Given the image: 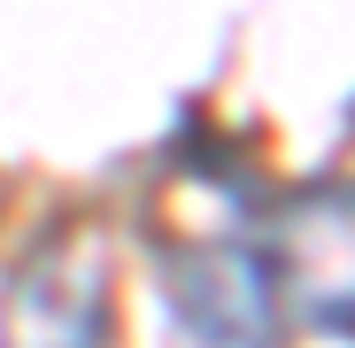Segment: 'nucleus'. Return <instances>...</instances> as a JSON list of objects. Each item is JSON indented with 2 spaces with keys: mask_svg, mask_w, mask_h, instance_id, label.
<instances>
[{
  "mask_svg": "<svg viewBox=\"0 0 355 348\" xmlns=\"http://www.w3.org/2000/svg\"><path fill=\"white\" fill-rule=\"evenodd\" d=\"M162 295H170V348H278V256L255 240H186L162 256Z\"/></svg>",
  "mask_w": 355,
  "mask_h": 348,
  "instance_id": "f257e3e1",
  "label": "nucleus"
},
{
  "mask_svg": "<svg viewBox=\"0 0 355 348\" xmlns=\"http://www.w3.org/2000/svg\"><path fill=\"white\" fill-rule=\"evenodd\" d=\"M108 248L101 232L62 224L0 286V348H101L108 340Z\"/></svg>",
  "mask_w": 355,
  "mask_h": 348,
  "instance_id": "f03ea898",
  "label": "nucleus"
}]
</instances>
